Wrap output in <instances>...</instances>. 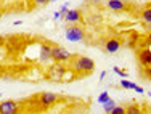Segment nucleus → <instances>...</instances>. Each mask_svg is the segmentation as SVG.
I'll return each mask as SVG.
<instances>
[{
    "mask_svg": "<svg viewBox=\"0 0 151 114\" xmlns=\"http://www.w3.org/2000/svg\"><path fill=\"white\" fill-rule=\"evenodd\" d=\"M113 114H125V108H122V106H114V109L111 111Z\"/></svg>",
    "mask_w": 151,
    "mask_h": 114,
    "instance_id": "nucleus-19",
    "label": "nucleus"
},
{
    "mask_svg": "<svg viewBox=\"0 0 151 114\" xmlns=\"http://www.w3.org/2000/svg\"><path fill=\"white\" fill-rule=\"evenodd\" d=\"M52 60L56 63H66L71 60V53L66 48L58 47V45H53L52 47Z\"/></svg>",
    "mask_w": 151,
    "mask_h": 114,
    "instance_id": "nucleus-3",
    "label": "nucleus"
},
{
    "mask_svg": "<svg viewBox=\"0 0 151 114\" xmlns=\"http://www.w3.org/2000/svg\"><path fill=\"white\" fill-rule=\"evenodd\" d=\"M60 80H63V82L74 80V69H64L63 74H61V79Z\"/></svg>",
    "mask_w": 151,
    "mask_h": 114,
    "instance_id": "nucleus-11",
    "label": "nucleus"
},
{
    "mask_svg": "<svg viewBox=\"0 0 151 114\" xmlns=\"http://www.w3.org/2000/svg\"><path fill=\"white\" fill-rule=\"evenodd\" d=\"M34 3L39 5V6H44V5H47V3H50V0H34Z\"/></svg>",
    "mask_w": 151,
    "mask_h": 114,
    "instance_id": "nucleus-21",
    "label": "nucleus"
},
{
    "mask_svg": "<svg viewBox=\"0 0 151 114\" xmlns=\"http://www.w3.org/2000/svg\"><path fill=\"white\" fill-rule=\"evenodd\" d=\"M145 72H146V76H148V77H150V80H151V66L145 67Z\"/></svg>",
    "mask_w": 151,
    "mask_h": 114,
    "instance_id": "nucleus-24",
    "label": "nucleus"
},
{
    "mask_svg": "<svg viewBox=\"0 0 151 114\" xmlns=\"http://www.w3.org/2000/svg\"><path fill=\"white\" fill-rule=\"evenodd\" d=\"M114 106H116V101L109 98L106 103H103V111H105V113H111L114 109Z\"/></svg>",
    "mask_w": 151,
    "mask_h": 114,
    "instance_id": "nucleus-14",
    "label": "nucleus"
},
{
    "mask_svg": "<svg viewBox=\"0 0 151 114\" xmlns=\"http://www.w3.org/2000/svg\"><path fill=\"white\" fill-rule=\"evenodd\" d=\"M135 85H137V84H134V82H130V80H125V79L121 80V87H122V88H127V90H134Z\"/></svg>",
    "mask_w": 151,
    "mask_h": 114,
    "instance_id": "nucleus-15",
    "label": "nucleus"
},
{
    "mask_svg": "<svg viewBox=\"0 0 151 114\" xmlns=\"http://www.w3.org/2000/svg\"><path fill=\"white\" fill-rule=\"evenodd\" d=\"M142 19H143V23H146L148 26H151V6H146L142 11Z\"/></svg>",
    "mask_w": 151,
    "mask_h": 114,
    "instance_id": "nucleus-12",
    "label": "nucleus"
},
{
    "mask_svg": "<svg viewBox=\"0 0 151 114\" xmlns=\"http://www.w3.org/2000/svg\"><path fill=\"white\" fill-rule=\"evenodd\" d=\"M113 71H114V72H116L119 77H121V79H127V77H129V74L125 72V71H122L121 67H117V66H114V67H113Z\"/></svg>",
    "mask_w": 151,
    "mask_h": 114,
    "instance_id": "nucleus-16",
    "label": "nucleus"
},
{
    "mask_svg": "<svg viewBox=\"0 0 151 114\" xmlns=\"http://www.w3.org/2000/svg\"><path fill=\"white\" fill-rule=\"evenodd\" d=\"M19 113V105L13 100H5L0 103V114H16Z\"/></svg>",
    "mask_w": 151,
    "mask_h": 114,
    "instance_id": "nucleus-5",
    "label": "nucleus"
},
{
    "mask_svg": "<svg viewBox=\"0 0 151 114\" xmlns=\"http://www.w3.org/2000/svg\"><path fill=\"white\" fill-rule=\"evenodd\" d=\"M68 11H69V8H68V3H64V5H61V8H60V13H61V15L64 16Z\"/></svg>",
    "mask_w": 151,
    "mask_h": 114,
    "instance_id": "nucleus-20",
    "label": "nucleus"
},
{
    "mask_svg": "<svg viewBox=\"0 0 151 114\" xmlns=\"http://www.w3.org/2000/svg\"><path fill=\"white\" fill-rule=\"evenodd\" d=\"M39 61L40 63H48L52 61V47L47 44L40 45V50H39Z\"/></svg>",
    "mask_w": 151,
    "mask_h": 114,
    "instance_id": "nucleus-6",
    "label": "nucleus"
},
{
    "mask_svg": "<svg viewBox=\"0 0 151 114\" xmlns=\"http://www.w3.org/2000/svg\"><path fill=\"white\" fill-rule=\"evenodd\" d=\"M50 2H55V0H50Z\"/></svg>",
    "mask_w": 151,
    "mask_h": 114,
    "instance_id": "nucleus-26",
    "label": "nucleus"
},
{
    "mask_svg": "<svg viewBox=\"0 0 151 114\" xmlns=\"http://www.w3.org/2000/svg\"><path fill=\"white\" fill-rule=\"evenodd\" d=\"M64 39L68 42H73V44H79V42L85 40V32L82 27H79L77 24H73V26L66 27L64 31Z\"/></svg>",
    "mask_w": 151,
    "mask_h": 114,
    "instance_id": "nucleus-2",
    "label": "nucleus"
},
{
    "mask_svg": "<svg viewBox=\"0 0 151 114\" xmlns=\"http://www.w3.org/2000/svg\"><path fill=\"white\" fill-rule=\"evenodd\" d=\"M134 90L137 92V93H145V88H143V87H138V85H135Z\"/></svg>",
    "mask_w": 151,
    "mask_h": 114,
    "instance_id": "nucleus-22",
    "label": "nucleus"
},
{
    "mask_svg": "<svg viewBox=\"0 0 151 114\" xmlns=\"http://www.w3.org/2000/svg\"><path fill=\"white\" fill-rule=\"evenodd\" d=\"M63 18H64V21L69 23V24H77V23H81V21H82V15H81L79 10H69V11H68Z\"/></svg>",
    "mask_w": 151,
    "mask_h": 114,
    "instance_id": "nucleus-8",
    "label": "nucleus"
},
{
    "mask_svg": "<svg viewBox=\"0 0 151 114\" xmlns=\"http://www.w3.org/2000/svg\"><path fill=\"white\" fill-rule=\"evenodd\" d=\"M105 77H106V71H103V72H101V74H100V79H101V80H103V79H105Z\"/></svg>",
    "mask_w": 151,
    "mask_h": 114,
    "instance_id": "nucleus-25",
    "label": "nucleus"
},
{
    "mask_svg": "<svg viewBox=\"0 0 151 114\" xmlns=\"http://www.w3.org/2000/svg\"><path fill=\"white\" fill-rule=\"evenodd\" d=\"M58 101V95L52 93V92H44V93L39 97V103H40L42 108H50V106H55Z\"/></svg>",
    "mask_w": 151,
    "mask_h": 114,
    "instance_id": "nucleus-4",
    "label": "nucleus"
},
{
    "mask_svg": "<svg viewBox=\"0 0 151 114\" xmlns=\"http://www.w3.org/2000/svg\"><path fill=\"white\" fill-rule=\"evenodd\" d=\"M71 60H73V69L76 72H93L95 69V61L92 58H87V56H74L71 55Z\"/></svg>",
    "mask_w": 151,
    "mask_h": 114,
    "instance_id": "nucleus-1",
    "label": "nucleus"
},
{
    "mask_svg": "<svg viewBox=\"0 0 151 114\" xmlns=\"http://www.w3.org/2000/svg\"><path fill=\"white\" fill-rule=\"evenodd\" d=\"M0 97H2V93H0Z\"/></svg>",
    "mask_w": 151,
    "mask_h": 114,
    "instance_id": "nucleus-27",
    "label": "nucleus"
},
{
    "mask_svg": "<svg viewBox=\"0 0 151 114\" xmlns=\"http://www.w3.org/2000/svg\"><path fill=\"white\" fill-rule=\"evenodd\" d=\"M63 71H64V67H61V66H53V72L50 74V76H52V79L60 80V79H61V74H63Z\"/></svg>",
    "mask_w": 151,
    "mask_h": 114,
    "instance_id": "nucleus-13",
    "label": "nucleus"
},
{
    "mask_svg": "<svg viewBox=\"0 0 151 114\" xmlns=\"http://www.w3.org/2000/svg\"><path fill=\"white\" fill-rule=\"evenodd\" d=\"M61 18H63V15H61V13H60V11H56V13H55V15H53V19H55V21H60V19H61Z\"/></svg>",
    "mask_w": 151,
    "mask_h": 114,
    "instance_id": "nucleus-23",
    "label": "nucleus"
},
{
    "mask_svg": "<svg viewBox=\"0 0 151 114\" xmlns=\"http://www.w3.org/2000/svg\"><path fill=\"white\" fill-rule=\"evenodd\" d=\"M122 44L119 39H108V40L105 42V50L108 53H117L121 50Z\"/></svg>",
    "mask_w": 151,
    "mask_h": 114,
    "instance_id": "nucleus-7",
    "label": "nucleus"
},
{
    "mask_svg": "<svg viewBox=\"0 0 151 114\" xmlns=\"http://www.w3.org/2000/svg\"><path fill=\"white\" fill-rule=\"evenodd\" d=\"M125 113H127V114H140V113H142V109L137 108V106H127V108H125Z\"/></svg>",
    "mask_w": 151,
    "mask_h": 114,
    "instance_id": "nucleus-17",
    "label": "nucleus"
},
{
    "mask_svg": "<svg viewBox=\"0 0 151 114\" xmlns=\"http://www.w3.org/2000/svg\"><path fill=\"white\" fill-rule=\"evenodd\" d=\"M138 63L145 67L151 66V50L150 48H145V50H140L138 52Z\"/></svg>",
    "mask_w": 151,
    "mask_h": 114,
    "instance_id": "nucleus-9",
    "label": "nucleus"
},
{
    "mask_svg": "<svg viewBox=\"0 0 151 114\" xmlns=\"http://www.w3.org/2000/svg\"><path fill=\"white\" fill-rule=\"evenodd\" d=\"M108 100H109V93H108V92H103V93H100V97H98V103H100V105L106 103Z\"/></svg>",
    "mask_w": 151,
    "mask_h": 114,
    "instance_id": "nucleus-18",
    "label": "nucleus"
},
{
    "mask_svg": "<svg viewBox=\"0 0 151 114\" xmlns=\"http://www.w3.org/2000/svg\"><path fill=\"white\" fill-rule=\"evenodd\" d=\"M108 8L113 10V11H124L127 8V3L124 0H108Z\"/></svg>",
    "mask_w": 151,
    "mask_h": 114,
    "instance_id": "nucleus-10",
    "label": "nucleus"
}]
</instances>
